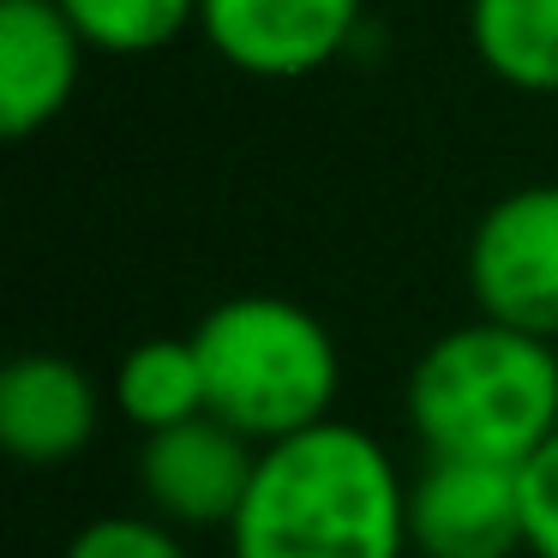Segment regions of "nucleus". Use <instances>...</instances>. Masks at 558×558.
<instances>
[{
	"instance_id": "1",
	"label": "nucleus",
	"mask_w": 558,
	"mask_h": 558,
	"mask_svg": "<svg viewBox=\"0 0 558 558\" xmlns=\"http://www.w3.org/2000/svg\"><path fill=\"white\" fill-rule=\"evenodd\" d=\"M234 558H414L409 474L354 421H318L258 445L253 486L229 522Z\"/></svg>"
},
{
	"instance_id": "2",
	"label": "nucleus",
	"mask_w": 558,
	"mask_h": 558,
	"mask_svg": "<svg viewBox=\"0 0 558 558\" xmlns=\"http://www.w3.org/2000/svg\"><path fill=\"white\" fill-rule=\"evenodd\" d=\"M402 414L426 457L522 462L558 433V342L498 318H469L421 349Z\"/></svg>"
},
{
	"instance_id": "3",
	"label": "nucleus",
	"mask_w": 558,
	"mask_h": 558,
	"mask_svg": "<svg viewBox=\"0 0 558 558\" xmlns=\"http://www.w3.org/2000/svg\"><path fill=\"white\" fill-rule=\"evenodd\" d=\"M193 349L205 366V409L253 445H277L337 414V337L289 294H229L198 318Z\"/></svg>"
},
{
	"instance_id": "4",
	"label": "nucleus",
	"mask_w": 558,
	"mask_h": 558,
	"mask_svg": "<svg viewBox=\"0 0 558 558\" xmlns=\"http://www.w3.org/2000/svg\"><path fill=\"white\" fill-rule=\"evenodd\" d=\"M469 294L481 318L558 342V181L486 205L469 234Z\"/></svg>"
},
{
	"instance_id": "5",
	"label": "nucleus",
	"mask_w": 558,
	"mask_h": 558,
	"mask_svg": "<svg viewBox=\"0 0 558 558\" xmlns=\"http://www.w3.org/2000/svg\"><path fill=\"white\" fill-rule=\"evenodd\" d=\"M253 469H258V445L246 433H234L229 421H217L210 409L181 426L145 433L133 462L145 510H157L181 534H205V529L229 534L246 486H253Z\"/></svg>"
},
{
	"instance_id": "6",
	"label": "nucleus",
	"mask_w": 558,
	"mask_h": 558,
	"mask_svg": "<svg viewBox=\"0 0 558 558\" xmlns=\"http://www.w3.org/2000/svg\"><path fill=\"white\" fill-rule=\"evenodd\" d=\"M409 546L414 558H517L522 541V469L469 457H426L409 474Z\"/></svg>"
},
{
	"instance_id": "7",
	"label": "nucleus",
	"mask_w": 558,
	"mask_h": 558,
	"mask_svg": "<svg viewBox=\"0 0 558 558\" xmlns=\"http://www.w3.org/2000/svg\"><path fill=\"white\" fill-rule=\"evenodd\" d=\"M198 31L246 78H306L349 54L361 0H198Z\"/></svg>"
},
{
	"instance_id": "8",
	"label": "nucleus",
	"mask_w": 558,
	"mask_h": 558,
	"mask_svg": "<svg viewBox=\"0 0 558 558\" xmlns=\"http://www.w3.org/2000/svg\"><path fill=\"white\" fill-rule=\"evenodd\" d=\"M102 390L66 354H19L0 373V445L25 469H61L97 438Z\"/></svg>"
},
{
	"instance_id": "9",
	"label": "nucleus",
	"mask_w": 558,
	"mask_h": 558,
	"mask_svg": "<svg viewBox=\"0 0 558 558\" xmlns=\"http://www.w3.org/2000/svg\"><path fill=\"white\" fill-rule=\"evenodd\" d=\"M90 43L61 0H0V126L31 138L73 102Z\"/></svg>"
},
{
	"instance_id": "10",
	"label": "nucleus",
	"mask_w": 558,
	"mask_h": 558,
	"mask_svg": "<svg viewBox=\"0 0 558 558\" xmlns=\"http://www.w3.org/2000/svg\"><path fill=\"white\" fill-rule=\"evenodd\" d=\"M469 43L498 85L558 97V0H469Z\"/></svg>"
},
{
	"instance_id": "11",
	"label": "nucleus",
	"mask_w": 558,
	"mask_h": 558,
	"mask_svg": "<svg viewBox=\"0 0 558 558\" xmlns=\"http://www.w3.org/2000/svg\"><path fill=\"white\" fill-rule=\"evenodd\" d=\"M109 402L133 433H162L205 414V366L193 337H145L121 354Z\"/></svg>"
},
{
	"instance_id": "12",
	"label": "nucleus",
	"mask_w": 558,
	"mask_h": 558,
	"mask_svg": "<svg viewBox=\"0 0 558 558\" xmlns=\"http://www.w3.org/2000/svg\"><path fill=\"white\" fill-rule=\"evenodd\" d=\"M97 54H157L198 25V0H61Z\"/></svg>"
},
{
	"instance_id": "13",
	"label": "nucleus",
	"mask_w": 558,
	"mask_h": 558,
	"mask_svg": "<svg viewBox=\"0 0 558 558\" xmlns=\"http://www.w3.org/2000/svg\"><path fill=\"white\" fill-rule=\"evenodd\" d=\"M61 558H193V553H186V534L174 522H162L157 510H109V517H90L66 541Z\"/></svg>"
},
{
	"instance_id": "14",
	"label": "nucleus",
	"mask_w": 558,
	"mask_h": 558,
	"mask_svg": "<svg viewBox=\"0 0 558 558\" xmlns=\"http://www.w3.org/2000/svg\"><path fill=\"white\" fill-rule=\"evenodd\" d=\"M522 541L529 558H558V433L522 462Z\"/></svg>"
}]
</instances>
